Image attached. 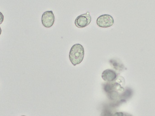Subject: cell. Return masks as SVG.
Masks as SVG:
<instances>
[{
  "label": "cell",
  "mask_w": 155,
  "mask_h": 116,
  "mask_svg": "<svg viewBox=\"0 0 155 116\" xmlns=\"http://www.w3.org/2000/svg\"><path fill=\"white\" fill-rule=\"evenodd\" d=\"M4 20V16L3 14L1 12H0V25L2 23Z\"/></svg>",
  "instance_id": "obj_6"
},
{
  "label": "cell",
  "mask_w": 155,
  "mask_h": 116,
  "mask_svg": "<svg viewBox=\"0 0 155 116\" xmlns=\"http://www.w3.org/2000/svg\"><path fill=\"white\" fill-rule=\"evenodd\" d=\"M26 116L23 115V116Z\"/></svg>",
  "instance_id": "obj_8"
},
{
  "label": "cell",
  "mask_w": 155,
  "mask_h": 116,
  "mask_svg": "<svg viewBox=\"0 0 155 116\" xmlns=\"http://www.w3.org/2000/svg\"><path fill=\"white\" fill-rule=\"evenodd\" d=\"M96 23L99 27L101 28H108L114 25V19L109 15H102L97 19Z\"/></svg>",
  "instance_id": "obj_2"
},
{
  "label": "cell",
  "mask_w": 155,
  "mask_h": 116,
  "mask_svg": "<svg viewBox=\"0 0 155 116\" xmlns=\"http://www.w3.org/2000/svg\"><path fill=\"white\" fill-rule=\"evenodd\" d=\"M84 49L79 44L73 45L70 50L69 58L73 65H79L83 61L84 57Z\"/></svg>",
  "instance_id": "obj_1"
},
{
  "label": "cell",
  "mask_w": 155,
  "mask_h": 116,
  "mask_svg": "<svg viewBox=\"0 0 155 116\" xmlns=\"http://www.w3.org/2000/svg\"><path fill=\"white\" fill-rule=\"evenodd\" d=\"M2 29H1V27H0V35H1V34H2Z\"/></svg>",
  "instance_id": "obj_7"
},
{
  "label": "cell",
  "mask_w": 155,
  "mask_h": 116,
  "mask_svg": "<svg viewBox=\"0 0 155 116\" xmlns=\"http://www.w3.org/2000/svg\"><path fill=\"white\" fill-rule=\"evenodd\" d=\"M92 21V18L89 12L86 13L81 15L78 16L75 19L74 24L78 28H83L90 24Z\"/></svg>",
  "instance_id": "obj_3"
},
{
  "label": "cell",
  "mask_w": 155,
  "mask_h": 116,
  "mask_svg": "<svg viewBox=\"0 0 155 116\" xmlns=\"http://www.w3.org/2000/svg\"><path fill=\"white\" fill-rule=\"evenodd\" d=\"M116 74L114 70L108 69L105 70L102 73V78L104 81L111 82L115 79L116 78Z\"/></svg>",
  "instance_id": "obj_5"
},
{
  "label": "cell",
  "mask_w": 155,
  "mask_h": 116,
  "mask_svg": "<svg viewBox=\"0 0 155 116\" xmlns=\"http://www.w3.org/2000/svg\"><path fill=\"white\" fill-rule=\"evenodd\" d=\"M54 21L55 17L52 11H46L43 14L41 17V22L44 27L48 28L52 27L54 24Z\"/></svg>",
  "instance_id": "obj_4"
}]
</instances>
